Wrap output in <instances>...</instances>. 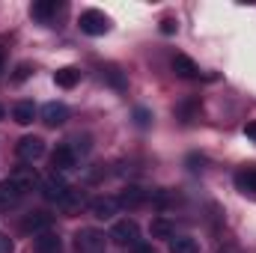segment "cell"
<instances>
[{"instance_id": "cell-7", "label": "cell", "mask_w": 256, "mask_h": 253, "mask_svg": "<svg viewBox=\"0 0 256 253\" xmlns=\"http://www.w3.org/2000/svg\"><path fill=\"white\" fill-rule=\"evenodd\" d=\"M42 122L48 128H57V126H63L66 120H68V108H66L63 102H48L45 108H42Z\"/></svg>"}, {"instance_id": "cell-5", "label": "cell", "mask_w": 256, "mask_h": 253, "mask_svg": "<svg viewBox=\"0 0 256 253\" xmlns=\"http://www.w3.org/2000/svg\"><path fill=\"white\" fill-rule=\"evenodd\" d=\"M39 190H42V196H45L48 202H57V206H60V202H63V196L72 188H68L63 179L54 173V176H48V179H42V182H39Z\"/></svg>"}, {"instance_id": "cell-2", "label": "cell", "mask_w": 256, "mask_h": 253, "mask_svg": "<svg viewBox=\"0 0 256 253\" xmlns=\"http://www.w3.org/2000/svg\"><path fill=\"white\" fill-rule=\"evenodd\" d=\"M108 238L114 244H120V248H134V244H140V226H137V220L122 218V220L114 224V230H110Z\"/></svg>"}, {"instance_id": "cell-22", "label": "cell", "mask_w": 256, "mask_h": 253, "mask_svg": "<svg viewBox=\"0 0 256 253\" xmlns=\"http://www.w3.org/2000/svg\"><path fill=\"white\" fill-rule=\"evenodd\" d=\"M170 253H200V244L191 236H173L170 238Z\"/></svg>"}, {"instance_id": "cell-32", "label": "cell", "mask_w": 256, "mask_h": 253, "mask_svg": "<svg viewBox=\"0 0 256 253\" xmlns=\"http://www.w3.org/2000/svg\"><path fill=\"white\" fill-rule=\"evenodd\" d=\"M0 120H3V104H0Z\"/></svg>"}, {"instance_id": "cell-27", "label": "cell", "mask_w": 256, "mask_h": 253, "mask_svg": "<svg viewBox=\"0 0 256 253\" xmlns=\"http://www.w3.org/2000/svg\"><path fill=\"white\" fill-rule=\"evenodd\" d=\"M12 250H15V244H12V238L0 232V253H12Z\"/></svg>"}, {"instance_id": "cell-13", "label": "cell", "mask_w": 256, "mask_h": 253, "mask_svg": "<svg viewBox=\"0 0 256 253\" xmlns=\"http://www.w3.org/2000/svg\"><path fill=\"white\" fill-rule=\"evenodd\" d=\"M9 179H12L18 188L24 190V194H30V190L39 185V176H36V170H33V167H18V170H15Z\"/></svg>"}, {"instance_id": "cell-3", "label": "cell", "mask_w": 256, "mask_h": 253, "mask_svg": "<svg viewBox=\"0 0 256 253\" xmlns=\"http://www.w3.org/2000/svg\"><path fill=\"white\" fill-rule=\"evenodd\" d=\"M104 232L98 230H78L74 232V250L78 253H102L104 250Z\"/></svg>"}, {"instance_id": "cell-18", "label": "cell", "mask_w": 256, "mask_h": 253, "mask_svg": "<svg viewBox=\"0 0 256 253\" xmlns=\"http://www.w3.org/2000/svg\"><path fill=\"white\" fill-rule=\"evenodd\" d=\"M12 120H15L18 126H30V122L36 120V104H33V102H18V104L12 108Z\"/></svg>"}, {"instance_id": "cell-26", "label": "cell", "mask_w": 256, "mask_h": 253, "mask_svg": "<svg viewBox=\"0 0 256 253\" xmlns=\"http://www.w3.org/2000/svg\"><path fill=\"white\" fill-rule=\"evenodd\" d=\"M176 27H179V24H176V18H164V21H161V33H167V36H170V33H176Z\"/></svg>"}, {"instance_id": "cell-16", "label": "cell", "mask_w": 256, "mask_h": 253, "mask_svg": "<svg viewBox=\"0 0 256 253\" xmlns=\"http://www.w3.org/2000/svg\"><path fill=\"white\" fill-rule=\"evenodd\" d=\"M149 200V190L137 188V185H128L122 194H120V206H126V208H137V206H143Z\"/></svg>"}, {"instance_id": "cell-23", "label": "cell", "mask_w": 256, "mask_h": 253, "mask_svg": "<svg viewBox=\"0 0 256 253\" xmlns=\"http://www.w3.org/2000/svg\"><path fill=\"white\" fill-rule=\"evenodd\" d=\"M84 206H86V200H84L80 190H68V194L63 196V202H60V208H63L66 214H78Z\"/></svg>"}, {"instance_id": "cell-30", "label": "cell", "mask_w": 256, "mask_h": 253, "mask_svg": "<svg viewBox=\"0 0 256 253\" xmlns=\"http://www.w3.org/2000/svg\"><path fill=\"white\" fill-rule=\"evenodd\" d=\"M244 134H248L250 140H256V122H248V126H244Z\"/></svg>"}, {"instance_id": "cell-4", "label": "cell", "mask_w": 256, "mask_h": 253, "mask_svg": "<svg viewBox=\"0 0 256 253\" xmlns=\"http://www.w3.org/2000/svg\"><path fill=\"white\" fill-rule=\"evenodd\" d=\"M15 152H18V158H21V161L33 164V161H39V158L45 155V140H42V137H36V134L21 137V140H18V146H15Z\"/></svg>"}, {"instance_id": "cell-6", "label": "cell", "mask_w": 256, "mask_h": 253, "mask_svg": "<svg viewBox=\"0 0 256 253\" xmlns=\"http://www.w3.org/2000/svg\"><path fill=\"white\" fill-rule=\"evenodd\" d=\"M90 212L98 220H114V214L120 212V200H114V196H96V200H90Z\"/></svg>"}, {"instance_id": "cell-9", "label": "cell", "mask_w": 256, "mask_h": 253, "mask_svg": "<svg viewBox=\"0 0 256 253\" xmlns=\"http://www.w3.org/2000/svg\"><path fill=\"white\" fill-rule=\"evenodd\" d=\"M48 226H51V214H45V212H30L21 220V230L24 232H33V238L42 236V232H48Z\"/></svg>"}, {"instance_id": "cell-20", "label": "cell", "mask_w": 256, "mask_h": 253, "mask_svg": "<svg viewBox=\"0 0 256 253\" xmlns=\"http://www.w3.org/2000/svg\"><path fill=\"white\" fill-rule=\"evenodd\" d=\"M149 232H152V238H164V242H170V238L176 236V230H173V224H170L167 218H152Z\"/></svg>"}, {"instance_id": "cell-29", "label": "cell", "mask_w": 256, "mask_h": 253, "mask_svg": "<svg viewBox=\"0 0 256 253\" xmlns=\"http://www.w3.org/2000/svg\"><path fill=\"white\" fill-rule=\"evenodd\" d=\"M30 74V66H18V72H15V80H24Z\"/></svg>"}, {"instance_id": "cell-10", "label": "cell", "mask_w": 256, "mask_h": 253, "mask_svg": "<svg viewBox=\"0 0 256 253\" xmlns=\"http://www.w3.org/2000/svg\"><path fill=\"white\" fill-rule=\"evenodd\" d=\"M51 167H54V173L74 170V167H78V158H74V152H72L68 146H57V149L51 152Z\"/></svg>"}, {"instance_id": "cell-1", "label": "cell", "mask_w": 256, "mask_h": 253, "mask_svg": "<svg viewBox=\"0 0 256 253\" xmlns=\"http://www.w3.org/2000/svg\"><path fill=\"white\" fill-rule=\"evenodd\" d=\"M78 27H80V33H86V36H104V33L110 30V18H108L102 9H84L80 18H78Z\"/></svg>"}, {"instance_id": "cell-11", "label": "cell", "mask_w": 256, "mask_h": 253, "mask_svg": "<svg viewBox=\"0 0 256 253\" xmlns=\"http://www.w3.org/2000/svg\"><path fill=\"white\" fill-rule=\"evenodd\" d=\"M102 80H104V84H110L116 92H126V90H128L126 72H122L120 66H114V63H104V66H102Z\"/></svg>"}, {"instance_id": "cell-12", "label": "cell", "mask_w": 256, "mask_h": 253, "mask_svg": "<svg viewBox=\"0 0 256 253\" xmlns=\"http://www.w3.org/2000/svg\"><path fill=\"white\" fill-rule=\"evenodd\" d=\"M24 196H27V194L18 188L12 179H3V182H0V208H12V206H18Z\"/></svg>"}, {"instance_id": "cell-8", "label": "cell", "mask_w": 256, "mask_h": 253, "mask_svg": "<svg viewBox=\"0 0 256 253\" xmlns=\"http://www.w3.org/2000/svg\"><path fill=\"white\" fill-rule=\"evenodd\" d=\"M60 12H63V3H57V0H39V3H33V9H30V15H33L36 21H42V24H51Z\"/></svg>"}, {"instance_id": "cell-21", "label": "cell", "mask_w": 256, "mask_h": 253, "mask_svg": "<svg viewBox=\"0 0 256 253\" xmlns=\"http://www.w3.org/2000/svg\"><path fill=\"white\" fill-rule=\"evenodd\" d=\"M78 80H80V72L72 68V66H66V68H57V72H54V84L63 86V90H72Z\"/></svg>"}, {"instance_id": "cell-17", "label": "cell", "mask_w": 256, "mask_h": 253, "mask_svg": "<svg viewBox=\"0 0 256 253\" xmlns=\"http://www.w3.org/2000/svg\"><path fill=\"white\" fill-rule=\"evenodd\" d=\"M173 72H176L179 78H188V80L200 78V66L194 63L191 57H185V54H176V57H173Z\"/></svg>"}, {"instance_id": "cell-15", "label": "cell", "mask_w": 256, "mask_h": 253, "mask_svg": "<svg viewBox=\"0 0 256 253\" xmlns=\"http://www.w3.org/2000/svg\"><path fill=\"white\" fill-rule=\"evenodd\" d=\"M236 188L242 194H256V164H248L236 173Z\"/></svg>"}, {"instance_id": "cell-24", "label": "cell", "mask_w": 256, "mask_h": 253, "mask_svg": "<svg viewBox=\"0 0 256 253\" xmlns=\"http://www.w3.org/2000/svg\"><path fill=\"white\" fill-rule=\"evenodd\" d=\"M68 149L74 152V158H78V155H86V152H90V137H74V140L68 143Z\"/></svg>"}, {"instance_id": "cell-31", "label": "cell", "mask_w": 256, "mask_h": 253, "mask_svg": "<svg viewBox=\"0 0 256 253\" xmlns=\"http://www.w3.org/2000/svg\"><path fill=\"white\" fill-rule=\"evenodd\" d=\"M0 68H3V48H0Z\"/></svg>"}, {"instance_id": "cell-28", "label": "cell", "mask_w": 256, "mask_h": 253, "mask_svg": "<svg viewBox=\"0 0 256 253\" xmlns=\"http://www.w3.org/2000/svg\"><path fill=\"white\" fill-rule=\"evenodd\" d=\"M131 253H155V250H152V244H143V242H140V244L131 248Z\"/></svg>"}, {"instance_id": "cell-14", "label": "cell", "mask_w": 256, "mask_h": 253, "mask_svg": "<svg viewBox=\"0 0 256 253\" xmlns=\"http://www.w3.org/2000/svg\"><path fill=\"white\" fill-rule=\"evenodd\" d=\"M36 253H63V238L51 230L36 236Z\"/></svg>"}, {"instance_id": "cell-19", "label": "cell", "mask_w": 256, "mask_h": 253, "mask_svg": "<svg viewBox=\"0 0 256 253\" xmlns=\"http://www.w3.org/2000/svg\"><path fill=\"white\" fill-rule=\"evenodd\" d=\"M176 116H179L182 122L200 120V98H185V102H179V104H176Z\"/></svg>"}, {"instance_id": "cell-25", "label": "cell", "mask_w": 256, "mask_h": 253, "mask_svg": "<svg viewBox=\"0 0 256 253\" xmlns=\"http://www.w3.org/2000/svg\"><path fill=\"white\" fill-rule=\"evenodd\" d=\"M134 122L140 128H149L152 126V114H149L146 108H137V110H134Z\"/></svg>"}]
</instances>
